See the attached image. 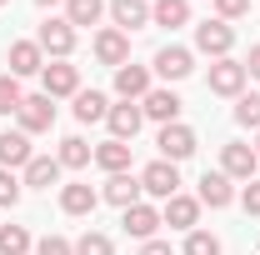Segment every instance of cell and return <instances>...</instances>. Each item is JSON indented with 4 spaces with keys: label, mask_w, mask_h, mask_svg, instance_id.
I'll return each instance as SVG.
<instances>
[{
    "label": "cell",
    "mask_w": 260,
    "mask_h": 255,
    "mask_svg": "<svg viewBox=\"0 0 260 255\" xmlns=\"http://www.w3.org/2000/svg\"><path fill=\"white\" fill-rule=\"evenodd\" d=\"M230 45H235V30H230L225 20H200V25H195V50H200V55L225 60Z\"/></svg>",
    "instance_id": "6da1fadb"
},
{
    "label": "cell",
    "mask_w": 260,
    "mask_h": 255,
    "mask_svg": "<svg viewBox=\"0 0 260 255\" xmlns=\"http://www.w3.org/2000/svg\"><path fill=\"white\" fill-rule=\"evenodd\" d=\"M140 190L155 195V200H170V195H180V170H175L170 160H155V165H145V170H140Z\"/></svg>",
    "instance_id": "7a4b0ae2"
},
{
    "label": "cell",
    "mask_w": 260,
    "mask_h": 255,
    "mask_svg": "<svg viewBox=\"0 0 260 255\" xmlns=\"http://www.w3.org/2000/svg\"><path fill=\"white\" fill-rule=\"evenodd\" d=\"M35 45H40L45 55L65 60V55L75 50V25H70V20H45V25H40V35H35Z\"/></svg>",
    "instance_id": "3957f363"
},
{
    "label": "cell",
    "mask_w": 260,
    "mask_h": 255,
    "mask_svg": "<svg viewBox=\"0 0 260 255\" xmlns=\"http://www.w3.org/2000/svg\"><path fill=\"white\" fill-rule=\"evenodd\" d=\"M105 125H110V140H135L140 135V125H145V110L135 105V100H125V105H110V115H105Z\"/></svg>",
    "instance_id": "277c9868"
},
{
    "label": "cell",
    "mask_w": 260,
    "mask_h": 255,
    "mask_svg": "<svg viewBox=\"0 0 260 255\" xmlns=\"http://www.w3.org/2000/svg\"><path fill=\"white\" fill-rule=\"evenodd\" d=\"M255 165H260L255 145H240V140H230L225 150H220V170H225L230 180H255Z\"/></svg>",
    "instance_id": "5b68a950"
},
{
    "label": "cell",
    "mask_w": 260,
    "mask_h": 255,
    "mask_svg": "<svg viewBox=\"0 0 260 255\" xmlns=\"http://www.w3.org/2000/svg\"><path fill=\"white\" fill-rule=\"evenodd\" d=\"M15 115H20V130H25V135H40V130L55 125V105H50V95H25Z\"/></svg>",
    "instance_id": "8992f818"
},
{
    "label": "cell",
    "mask_w": 260,
    "mask_h": 255,
    "mask_svg": "<svg viewBox=\"0 0 260 255\" xmlns=\"http://www.w3.org/2000/svg\"><path fill=\"white\" fill-rule=\"evenodd\" d=\"M155 145H160V160H170V165H175V160L195 155V130L180 125V120H175V125H160V140H155Z\"/></svg>",
    "instance_id": "52a82bcc"
},
{
    "label": "cell",
    "mask_w": 260,
    "mask_h": 255,
    "mask_svg": "<svg viewBox=\"0 0 260 255\" xmlns=\"http://www.w3.org/2000/svg\"><path fill=\"white\" fill-rule=\"evenodd\" d=\"M210 90H215V95H240V90H245V65L240 60H215L210 65Z\"/></svg>",
    "instance_id": "ba28073f"
},
{
    "label": "cell",
    "mask_w": 260,
    "mask_h": 255,
    "mask_svg": "<svg viewBox=\"0 0 260 255\" xmlns=\"http://www.w3.org/2000/svg\"><path fill=\"white\" fill-rule=\"evenodd\" d=\"M200 205H210V210H225L230 200H235V190H230V175L225 170H205L200 175V195H195Z\"/></svg>",
    "instance_id": "9c48e42d"
},
{
    "label": "cell",
    "mask_w": 260,
    "mask_h": 255,
    "mask_svg": "<svg viewBox=\"0 0 260 255\" xmlns=\"http://www.w3.org/2000/svg\"><path fill=\"white\" fill-rule=\"evenodd\" d=\"M5 60H10V75L20 80V75H40V70H45V50H40L35 40H15Z\"/></svg>",
    "instance_id": "30bf717a"
},
{
    "label": "cell",
    "mask_w": 260,
    "mask_h": 255,
    "mask_svg": "<svg viewBox=\"0 0 260 255\" xmlns=\"http://www.w3.org/2000/svg\"><path fill=\"white\" fill-rule=\"evenodd\" d=\"M40 80H45V95H50V100H55V95H75V90H80V70H75V65H65V60L45 65V70H40Z\"/></svg>",
    "instance_id": "8fae6325"
},
{
    "label": "cell",
    "mask_w": 260,
    "mask_h": 255,
    "mask_svg": "<svg viewBox=\"0 0 260 255\" xmlns=\"http://www.w3.org/2000/svg\"><path fill=\"white\" fill-rule=\"evenodd\" d=\"M95 60L120 70V65L130 60V35H125V30H100V35H95Z\"/></svg>",
    "instance_id": "7c38bea8"
},
{
    "label": "cell",
    "mask_w": 260,
    "mask_h": 255,
    "mask_svg": "<svg viewBox=\"0 0 260 255\" xmlns=\"http://www.w3.org/2000/svg\"><path fill=\"white\" fill-rule=\"evenodd\" d=\"M115 90H120V100H145L150 95V70L125 60L120 70H115Z\"/></svg>",
    "instance_id": "4fadbf2b"
},
{
    "label": "cell",
    "mask_w": 260,
    "mask_h": 255,
    "mask_svg": "<svg viewBox=\"0 0 260 255\" xmlns=\"http://www.w3.org/2000/svg\"><path fill=\"white\" fill-rule=\"evenodd\" d=\"M30 160H35V150H30V135H25V130H5V135H0V165H5V170L30 165Z\"/></svg>",
    "instance_id": "5bb4252c"
},
{
    "label": "cell",
    "mask_w": 260,
    "mask_h": 255,
    "mask_svg": "<svg viewBox=\"0 0 260 255\" xmlns=\"http://www.w3.org/2000/svg\"><path fill=\"white\" fill-rule=\"evenodd\" d=\"M160 220L170 225V230H195V220H200V200H190V195H170Z\"/></svg>",
    "instance_id": "9a60e30c"
},
{
    "label": "cell",
    "mask_w": 260,
    "mask_h": 255,
    "mask_svg": "<svg viewBox=\"0 0 260 255\" xmlns=\"http://www.w3.org/2000/svg\"><path fill=\"white\" fill-rule=\"evenodd\" d=\"M155 70H160L165 80H185V75L195 70V55L180 50V45H165V50H155Z\"/></svg>",
    "instance_id": "2e32d148"
},
{
    "label": "cell",
    "mask_w": 260,
    "mask_h": 255,
    "mask_svg": "<svg viewBox=\"0 0 260 255\" xmlns=\"http://www.w3.org/2000/svg\"><path fill=\"white\" fill-rule=\"evenodd\" d=\"M95 205H100V195L90 190L85 180H70V185L60 190V210H65V215H90Z\"/></svg>",
    "instance_id": "e0dca14e"
},
{
    "label": "cell",
    "mask_w": 260,
    "mask_h": 255,
    "mask_svg": "<svg viewBox=\"0 0 260 255\" xmlns=\"http://www.w3.org/2000/svg\"><path fill=\"white\" fill-rule=\"evenodd\" d=\"M120 225H125V235H135V240H150V235L160 230V210H155V205H130Z\"/></svg>",
    "instance_id": "ac0fdd59"
},
{
    "label": "cell",
    "mask_w": 260,
    "mask_h": 255,
    "mask_svg": "<svg viewBox=\"0 0 260 255\" xmlns=\"http://www.w3.org/2000/svg\"><path fill=\"white\" fill-rule=\"evenodd\" d=\"M140 110H145V120H160V125H175V115H180V95H175V90H150Z\"/></svg>",
    "instance_id": "d6986e66"
},
{
    "label": "cell",
    "mask_w": 260,
    "mask_h": 255,
    "mask_svg": "<svg viewBox=\"0 0 260 255\" xmlns=\"http://www.w3.org/2000/svg\"><path fill=\"white\" fill-rule=\"evenodd\" d=\"M100 195H105L110 205H120V210H130V205H140V180L120 170V175H110V180H105V190H100Z\"/></svg>",
    "instance_id": "ffe728a7"
},
{
    "label": "cell",
    "mask_w": 260,
    "mask_h": 255,
    "mask_svg": "<svg viewBox=\"0 0 260 255\" xmlns=\"http://www.w3.org/2000/svg\"><path fill=\"white\" fill-rule=\"evenodd\" d=\"M110 15H115V30H140V25H150V5L145 0H115L110 5Z\"/></svg>",
    "instance_id": "44dd1931"
},
{
    "label": "cell",
    "mask_w": 260,
    "mask_h": 255,
    "mask_svg": "<svg viewBox=\"0 0 260 255\" xmlns=\"http://www.w3.org/2000/svg\"><path fill=\"white\" fill-rule=\"evenodd\" d=\"M55 180H60V160L55 155H35L25 165V185H35V190H50Z\"/></svg>",
    "instance_id": "7402d4cb"
},
{
    "label": "cell",
    "mask_w": 260,
    "mask_h": 255,
    "mask_svg": "<svg viewBox=\"0 0 260 255\" xmlns=\"http://www.w3.org/2000/svg\"><path fill=\"white\" fill-rule=\"evenodd\" d=\"M105 115H110V100L100 95V90H75V120H80V125L105 120Z\"/></svg>",
    "instance_id": "603a6c76"
},
{
    "label": "cell",
    "mask_w": 260,
    "mask_h": 255,
    "mask_svg": "<svg viewBox=\"0 0 260 255\" xmlns=\"http://www.w3.org/2000/svg\"><path fill=\"white\" fill-rule=\"evenodd\" d=\"M95 165L110 170V175L130 170V145H125V140H105V145H95Z\"/></svg>",
    "instance_id": "cb8c5ba5"
},
{
    "label": "cell",
    "mask_w": 260,
    "mask_h": 255,
    "mask_svg": "<svg viewBox=\"0 0 260 255\" xmlns=\"http://www.w3.org/2000/svg\"><path fill=\"white\" fill-rule=\"evenodd\" d=\"M150 20L165 25V30H175V25L190 20V5H185V0H155V5H150Z\"/></svg>",
    "instance_id": "d4e9b609"
},
{
    "label": "cell",
    "mask_w": 260,
    "mask_h": 255,
    "mask_svg": "<svg viewBox=\"0 0 260 255\" xmlns=\"http://www.w3.org/2000/svg\"><path fill=\"white\" fill-rule=\"evenodd\" d=\"M105 15V0H65V20L70 25H95Z\"/></svg>",
    "instance_id": "484cf974"
},
{
    "label": "cell",
    "mask_w": 260,
    "mask_h": 255,
    "mask_svg": "<svg viewBox=\"0 0 260 255\" xmlns=\"http://www.w3.org/2000/svg\"><path fill=\"white\" fill-rule=\"evenodd\" d=\"M90 155H95V150H90L80 135H70V140H60V155H55V160L70 165V170H80V165H90Z\"/></svg>",
    "instance_id": "4316f807"
},
{
    "label": "cell",
    "mask_w": 260,
    "mask_h": 255,
    "mask_svg": "<svg viewBox=\"0 0 260 255\" xmlns=\"http://www.w3.org/2000/svg\"><path fill=\"white\" fill-rule=\"evenodd\" d=\"M30 250V230L25 225H0V255H25Z\"/></svg>",
    "instance_id": "83f0119b"
},
{
    "label": "cell",
    "mask_w": 260,
    "mask_h": 255,
    "mask_svg": "<svg viewBox=\"0 0 260 255\" xmlns=\"http://www.w3.org/2000/svg\"><path fill=\"white\" fill-rule=\"evenodd\" d=\"M75 255H115V245H110V235H100V230H85V235L75 240Z\"/></svg>",
    "instance_id": "f1b7e54d"
},
{
    "label": "cell",
    "mask_w": 260,
    "mask_h": 255,
    "mask_svg": "<svg viewBox=\"0 0 260 255\" xmlns=\"http://www.w3.org/2000/svg\"><path fill=\"white\" fill-rule=\"evenodd\" d=\"M20 80H15V75H0V115H15V110H20Z\"/></svg>",
    "instance_id": "f546056e"
},
{
    "label": "cell",
    "mask_w": 260,
    "mask_h": 255,
    "mask_svg": "<svg viewBox=\"0 0 260 255\" xmlns=\"http://www.w3.org/2000/svg\"><path fill=\"white\" fill-rule=\"evenodd\" d=\"M185 255H220V240L210 230H190L185 235Z\"/></svg>",
    "instance_id": "4dcf8cb0"
},
{
    "label": "cell",
    "mask_w": 260,
    "mask_h": 255,
    "mask_svg": "<svg viewBox=\"0 0 260 255\" xmlns=\"http://www.w3.org/2000/svg\"><path fill=\"white\" fill-rule=\"evenodd\" d=\"M235 120L260 130V95H240V105H235Z\"/></svg>",
    "instance_id": "1f68e13d"
},
{
    "label": "cell",
    "mask_w": 260,
    "mask_h": 255,
    "mask_svg": "<svg viewBox=\"0 0 260 255\" xmlns=\"http://www.w3.org/2000/svg\"><path fill=\"white\" fill-rule=\"evenodd\" d=\"M35 255H75V245H70L65 235H45V240L35 245Z\"/></svg>",
    "instance_id": "d6a6232c"
},
{
    "label": "cell",
    "mask_w": 260,
    "mask_h": 255,
    "mask_svg": "<svg viewBox=\"0 0 260 255\" xmlns=\"http://www.w3.org/2000/svg\"><path fill=\"white\" fill-rule=\"evenodd\" d=\"M15 200H20V180L10 170H0V205H15Z\"/></svg>",
    "instance_id": "836d02e7"
},
{
    "label": "cell",
    "mask_w": 260,
    "mask_h": 255,
    "mask_svg": "<svg viewBox=\"0 0 260 255\" xmlns=\"http://www.w3.org/2000/svg\"><path fill=\"white\" fill-rule=\"evenodd\" d=\"M215 10H220V20H235V15H245V10H250V0H215Z\"/></svg>",
    "instance_id": "e575fe53"
},
{
    "label": "cell",
    "mask_w": 260,
    "mask_h": 255,
    "mask_svg": "<svg viewBox=\"0 0 260 255\" xmlns=\"http://www.w3.org/2000/svg\"><path fill=\"white\" fill-rule=\"evenodd\" d=\"M240 205H245V215H260V180H250L240 190Z\"/></svg>",
    "instance_id": "d590c367"
},
{
    "label": "cell",
    "mask_w": 260,
    "mask_h": 255,
    "mask_svg": "<svg viewBox=\"0 0 260 255\" xmlns=\"http://www.w3.org/2000/svg\"><path fill=\"white\" fill-rule=\"evenodd\" d=\"M140 255H170V245H165V240H145V245H140Z\"/></svg>",
    "instance_id": "8d00e7d4"
},
{
    "label": "cell",
    "mask_w": 260,
    "mask_h": 255,
    "mask_svg": "<svg viewBox=\"0 0 260 255\" xmlns=\"http://www.w3.org/2000/svg\"><path fill=\"white\" fill-rule=\"evenodd\" d=\"M245 75H255V80H260V45L250 50V60H245Z\"/></svg>",
    "instance_id": "74e56055"
},
{
    "label": "cell",
    "mask_w": 260,
    "mask_h": 255,
    "mask_svg": "<svg viewBox=\"0 0 260 255\" xmlns=\"http://www.w3.org/2000/svg\"><path fill=\"white\" fill-rule=\"evenodd\" d=\"M35 5H55V0H35Z\"/></svg>",
    "instance_id": "f35d334b"
},
{
    "label": "cell",
    "mask_w": 260,
    "mask_h": 255,
    "mask_svg": "<svg viewBox=\"0 0 260 255\" xmlns=\"http://www.w3.org/2000/svg\"><path fill=\"white\" fill-rule=\"evenodd\" d=\"M0 5H10V0H0Z\"/></svg>",
    "instance_id": "ab89813d"
},
{
    "label": "cell",
    "mask_w": 260,
    "mask_h": 255,
    "mask_svg": "<svg viewBox=\"0 0 260 255\" xmlns=\"http://www.w3.org/2000/svg\"><path fill=\"white\" fill-rule=\"evenodd\" d=\"M255 155H260V145H255Z\"/></svg>",
    "instance_id": "60d3db41"
}]
</instances>
